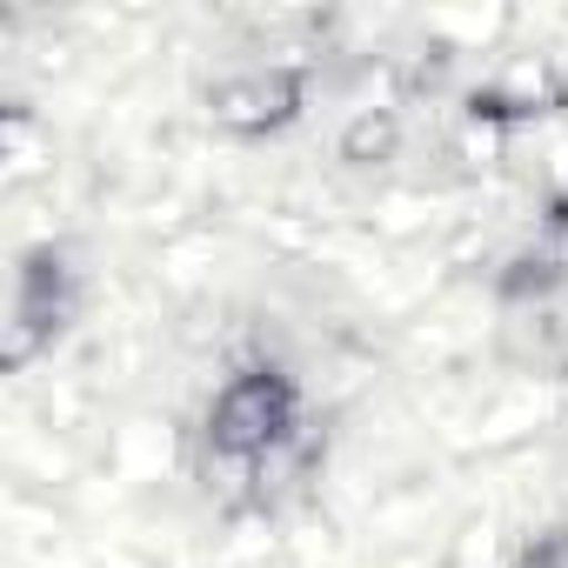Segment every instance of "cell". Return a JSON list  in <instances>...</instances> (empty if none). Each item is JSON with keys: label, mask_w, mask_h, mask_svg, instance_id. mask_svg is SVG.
Returning <instances> with one entry per match:
<instances>
[{"label": "cell", "mask_w": 568, "mask_h": 568, "mask_svg": "<svg viewBox=\"0 0 568 568\" xmlns=\"http://www.w3.org/2000/svg\"><path fill=\"white\" fill-rule=\"evenodd\" d=\"M201 455L254 488V501L274 495L281 475H295L308 462V388L281 355H247L234 362L207 408H201Z\"/></svg>", "instance_id": "6da1fadb"}, {"label": "cell", "mask_w": 568, "mask_h": 568, "mask_svg": "<svg viewBox=\"0 0 568 568\" xmlns=\"http://www.w3.org/2000/svg\"><path fill=\"white\" fill-rule=\"evenodd\" d=\"M88 308V274L68 241H34L14 261V288H8V368L28 375L41 355H54Z\"/></svg>", "instance_id": "7a4b0ae2"}, {"label": "cell", "mask_w": 568, "mask_h": 568, "mask_svg": "<svg viewBox=\"0 0 568 568\" xmlns=\"http://www.w3.org/2000/svg\"><path fill=\"white\" fill-rule=\"evenodd\" d=\"M315 101V68L308 61H241L221 68L201 88V114L227 141H274L288 134Z\"/></svg>", "instance_id": "3957f363"}, {"label": "cell", "mask_w": 568, "mask_h": 568, "mask_svg": "<svg viewBox=\"0 0 568 568\" xmlns=\"http://www.w3.org/2000/svg\"><path fill=\"white\" fill-rule=\"evenodd\" d=\"M555 108H568V68L555 61V54H501L475 88H468V128H488V134H501V128H515V121H541V114H555Z\"/></svg>", "instance_id": "277c9868"}, {"label": "cell", "mask_w": 568, "mask_h": 568, "mask_svg": "<svg viewBox=\"0 0 568 568\" xmlns=\"http://www.w3.org/2000/svg\"><path fill=\"white\" fill-rule=\"evenodd\" d=\"M335 161L355 168V174H382L402 161V114L388 101H368V108H348V121L335 128Z\"/></svg>", "instance_id": "5b68a950"}, {"label": "cell", "mask_w": 568, "mask_h": 568, "mask_svg": "<svg viewBox=\"0 0 568 568\" xmlns=\"http://www.w3.org/2000/svg\"><path fill=\"white\" fill-rule=\"evenodd\" d=\"M508 568H568V521L535 528V535L508 555Z\"/></svg>", "instance_id": "8992f818"}, {"label": "cell", "mask_w": 568, "mask_h": 568, "mask_svg": "<svg viewBox=\"0 0 568 568\" xmlns=\"http://www.w3.org/2000/svg\"><path fill=\"white\" fill-rule=\"evenodd\" d=\"M535 247L568 274V194H555V201H548V214H541V227H535Z\"/></svg>", "instance_id": "52a82bcc"}]
</instances>
